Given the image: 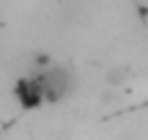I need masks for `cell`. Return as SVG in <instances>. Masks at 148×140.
<instances>
[{"instance_id":"6da1fadb","label":"cell","mask_w":148,"mask_h":140,"mask_svg":"<svg viewBox=\"0 0 148 140\" xmlns=\"http://www.w3.org/2000/svg\"><path fill=\"white\" fill-rule=\"evenodd\" d=\"M34 75H36V81L42 86V94H44L47 104H57L73 88V75L62 65H42L39 70H34Z\"/></svg>"},{"instance_id":"7a4b0ae2","label":"cell","mask_w":148,"mask_h":140,"mask_svg":"<svg viewBox=\"0 0 148 140\" xmlns=\"http://www.w3.org/2000/svg\"><path fill=\"white\" fill-rule=\"evenodd\" d=\"M13 94H16V101H18L23 109H39L42 104H47V101H44V94H42V86H39V81H36L34 73L18 78Z\"/></svg>"}]
</instances>
